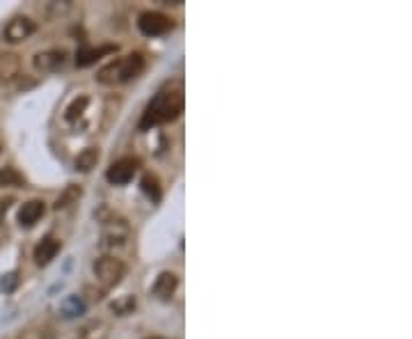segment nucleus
<instances>
[{"instance_id": "obj_1", "label": "nucleus", "mask_w": 412, "mask_h": 339, "mask_svg": "<svg viewBox=\"0 0 412 339\" xmlns=\"http://www.w3.org/2000/svg\"><path fill=\"white\" fill-rule=\"evenodd\" d=\"M183 112V92L179 85H168L156 92V97L149 101V106L142 112L140 128H152L165 124V121L177 119Z\"/></svg>"}, {"instance_id": "obj_2", "label": "nucleus", "mask_w": 412, "mask_h": 339, "mask_svg": "<svg viewBox=\"0 0 412 339\" xmlns=\"http://www.w3.org/2000/svg\"><path fill=\"white\" fill-rule=\"evenodd\" d=\"M145 72V58L142 53H128L124 58L115 60V62L106 65L96 76V81L99 83H106V85H119V83H128L138 78L140 74Z\"/></svg>"}, {"instance_id": "obj_3", "label": "nucleus", "mask_w": 412, "mask_h": 339, "mask_svg": "<svg viewBox=\"0 0 412 339\" xmlns=\"http://www.w3.org/2000/svg\"><path fill=\"white\" fill-rule=\"evenodd\" d=\"M94 273H96V280L103 286H117L126 273V266L115 257H101L99 262L94 264Z\"/></svg>"}, {"instance_id": "obj_4", "label": "nucleus", "mask_w": 412, "mask_h": 339, "mask_svg": "<svg viewBox=\"0 0 412 339\" xmlns=\"http://www.w3.org/2000/svg\"><path fill=\"white\" fill-rule=\"evenodd\" d=\"M138 28L145 37H161V34H168L174 28V21L161 12H145L140 14Z\"/></svg>"}, {"instance_id": "obj_5", "label": "nucleus", "mask_w": 412, "mask_h": 339, "mask_svg": "<svg viewBox=\"0 0 412 339\" xmlns=\"http://www.w3.org/2000/svg\"><path fill=\"white\" fill-rule=\"evenodd\" d=\"M34 30H37V25H34L32 19H28V16H14V19L5 25L3 37L5 41H10V44H19V41L32 37Z\"/></svg>"}, {"instance_id": "obj_6", "label": "nucleus", "mask_w": 412, "mask_h": 339, "mask_svg": "<svg viewBox=\"0 0 412 339\" xmlns=\"http://www.w3.org/2000/svg\"><path fill=\"white\" fill-rule=\"evenodd\" d=\"M135 170H138V161L135 159H121V161L110 165L108 172H106V179L110 181V184H115V186H124V184H128V181L135 177Z\"/></svg>"}, {"instance_id": "obj_7", "label": "nucleus", "mask_w": 412, "mask_h": 339, "mask_svg": "<svg viewBox=\"0 0 412 339\" xmlns=\"http://www.w3.org/2000/svg\"><path fill=\"white\" fill-rule=\"evenodd\" d=\"M126 239H128V227L124 225V220H110L106 227H103L101 246L103 248H119V246H124Z\"/></svg>"}, {"instance_id": "obj_8", "label": "nucleus", "mask_w": 412, "mask_h": 339, "mask_svg": "<svg viewBox=\"0 0 412 339\" xmlns=\"http://www.w3.org/2000/svg\"><path fill=\"white\" fill-rule=\"evenodd\" d=\"M21 76V58L16 53H0V88L12 85Z\"/></svg>"}, {"instance_id": "obj_9", "label": "nucleus", "mask_w": 412, "mask_h": 339, "mask_svg": "<svg viewBox=\"0 0 412 339\" xmlns=\"http://www.w3.org/2000/svg\"><path fill=\"white\" fill-rule=\"evenodd\" d=\"M65 51H44V53H37L32 60V65L37 72L41 74H51V72H58L60 67L65 65Z\"/></svg>"}, {"instance_id": "obj_10", "label": "nucleus", "mask_w": 412, "mask_h": 339, "mask_svg": "<svg viewBox=\"0 0 412 339\" xmlns=\"http://www.w3.org/2000/svg\"><path fill=\"white\" fill-rule=\"evenodd\" d=\"M44 211H46V206H44L41 199H30L19 208V225L21 227H32L44 215Z\"/></svg>"}, {"instance_id": "obj_11", "label": "nucleus", "mask_w": 412, "mask_h": 339, "mask_svg": "<svg viewBox=\"0 0 412 339\" xmlns=\"http://www.w3.org/2000/svg\"><path fill=\"white\" fill-rule=\"evenodd\" d=\"M177 284H179V280L174 273H161L154 282V295L161 300H170L174 291H177Z\"/></svg>"}, {"instance_id": "obj_12", "label": "nucleus", "mask_w": 412, "mask_h": 339, "mask_svg": "<svg viewBox=\"0 0 412 339\" xmlns=\"http://www.w3.org/2000/svg\"><path fill=\"white\" fill-rule=\"evenodd\" d=\"M60 252V241L55 239H44L37 248H34V262L39 266H46L55 259V255Z\"/></svg>"}, {"instance_id": "obj_13", "label": "nucleus", "mask_w": 412, "mask_h": 339, "mask_svg": "<svg viewBox=\"0 0 412 339\" xmlns=\"http://www.w3.org/2000/svg\"><path fill=\"white\" fill-rule=\"evenodd\" d=\"M115 53V46H99V48H81L76 53V65L78 67H90L96 60H101L103 55Z\"/></svg>"}, {"instance_id": "obj_14", "label": "nucleus", "mask_w": 412, "mask_h": 339, "mask_svg": "<svg viewBox=\"0 0 412 339\" xmlns=\"http://www.w3.org/2000/svg\"><path fill=\"white\" fill-rule=\"evenodd\" d=\"M99 163V149L96 147H87L81 154L76 156V170L78 172H90Z\"/></svg>"}, {"instance_id": "obj_15", "label": "nucleus", "mask_w": 412, "mask_h": 339, "mask_svg": "<svg viewBox=\"0 0 412 339\" xmlns=\"http://www.w3.org/2000/svg\"><path fill=\"white\" fill-rule=\"evenodd\" d=\"M25 184L23 177L14 168H3L0 170V186H10V188H21Z\"/></svg>"}, {"instance_id": "obj_16", "label": "nucleus", "mask_w": 412, "mask_h": 339, "mask_svg": "<svg viewBox=\"0 0 412 339\" xmlns=\"http://www.w3.org/2000/svg\"><path fill=\"white\" fill-rule=\"evenodd\" d=\"M142 190L149 197H152V202H161L163 190H161V184H159V179L156 177H152V175L142 177Z\"/></svg>"}, {"instance_id": "obj_17", "label": "nucleus", "mask_w": 412, "mask_h": 339, "mask_svg": "<svg viewBox=\"0 0 412 339\" xmlns=\"http://www.w3.org/2000/svg\"><path fill=\"white\" fill-rule=\"evenodd\" d=\"M78 197H81V188H78V186H69L65 193L58 197L55 208H58V211H60V208H67L69 204H74Z\"/></svg>"}, {"instance_id": "obj_18", "label": "nucleus", "mask_w": 412, "mask_h": 339, "mask_svg": "<svg viewBox=\"0 0 412 339\" xmlns=\"http://www.w3.org/2000/svg\"><path fill=\"white\" fill-rule=\"evenodd\" d=\"M62 310H65V317H76V314H83L85 305H83V300L78 298V295H72V298H69L62 305Z\"/></svg>"}, {"instance_id": "obj_19", "label": "nucleus", "mask_w": 412, "mask_h": 339, "mask_svg": "<svg viewBox=\"0 0 412 339\" xmlns=\"http://www.w3.org/2000/svg\"><path fill=\"white\" fill-rule=\"evenodd\" d=\"M133 307H135V298H131V295H126V298H121L117 303H112V312H115V314H119V317L128 314V312L133 310Z\"/></svg>"}, {"instance_id": "obj_20", "label": "nucleus", "mask_w": 412, "mask_h": 339, "mask_svg": "<svg viewBox=\"0 0 412 339\" xmlns=\"http://www.w3.org/2000/svg\"><path fill=\"white\" fill-rule=\"evenodd\" d=\"M87 97H81V99H76L72 106L67 108V119H76V117H81L83 115V110L87 108Z\"/></svg>"}, {"instance_id": "obj_21", "label": "nucleus", "mask_w": 412, "mask_h": 339, "mask_svg": "<svg viewBox=\"0 0 412 339\" xmlns=\"http://www.w3.org/2000/svg\"><path fill=\"white\" fill-rule=\"evenodd\" d=\"M16 282H19V275L7 273V275H3V280H0V289H3V291H14Z\"/></svg>"}, {"instance_id": "obj_22", "label": "nucleus", "mask_w": 412, "mask_h": 339, "mask_svg": "<svg viewBox=\"0 0 412 339\" xmlns=\"http://www.w3.org/2000/svg\"><path fill=\"white\" fill-rule=\"evenodd\" d=\"M7 206H10V199H0V222H3V213L7 211Z\"/></svg>"}, {"instance_id": "obj_23", "label": "nucleus", "mask_w": 412, "mask_h": 339, "mask_svg": "<svg viewBox=\"0 0 412 339\" xmlns=\"http://www.w3.org/2000/svg\"><path fill=\"white\" fill-rule=\"evenodd\" d=\"M152 339H159V337H152Z\"/></svg>"}]
</instances>
